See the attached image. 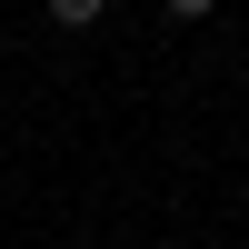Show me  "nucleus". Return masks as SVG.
<instances>
[{"label":"nucleus","mask_w":249,"mask_h":249,"mask_svg":"<svg viewBox=\"0 0 249 249\" xmlns=\"http://www.w3.org/2000/svg\"><path fill=\"white\" fill-rule=\"evenodd\" d=\"M50 20H60V30H90V20H100V0H50Z\"/></svg>","instance_id":"1"},{"label":"nucleus","mask_w":249,"mask_h":249,"mask_svg":"<svg viewBox=\"0 0 249 249\" xmlns=\"http://www.w3.org/2000/svg\"><path fill=\"white\" fill-rule=\"evenodd\" d=\"M219 10V0H170V20H210Z\"/></svg>","instance_id":"2"}]
</instances>
